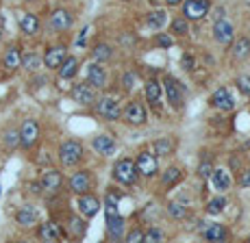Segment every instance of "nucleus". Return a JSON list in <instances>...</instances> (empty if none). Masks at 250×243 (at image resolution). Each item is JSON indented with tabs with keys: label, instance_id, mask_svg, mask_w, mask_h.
Returning a JSON list of instances; mask_svg holds the SVG:
<instances>
[{
	"label": "nucleus",
	"instance_id": "nucleus-1",
	"mask_svg": "<svg viewBox=\"0 0 250 243\" xmlns=\"http://www.w3.org/2000/svg\"><path fill=\"white\" fill-rule=\"evenodd\" d=\"M81 159H83V146H81L79 141L70 139V141H63V144H61V148H59V161L65 165V168L76 165Z\"/></svg>",
	"mask_w": 250,
	"mask_h": 243
},
{
	"label": "nucleus",
	"instance_id": "nucleus-2",
	"mask_svg": "<svg viewBox=\"0 0 250 243\" xmlns=\"http://www.w3.org/2000/svg\"><path fill=\"white\" fill-rule=\"evenodd\" d=\"M113 178L120 180V183H124V185L135 183V180H137V168H135V163H133L131 159L118 161V163H115V168H113Z\"/></svg>",
	"mask_w": 250,
	"mask_h": 243
},
{
	"label": "nucleus",
	"instance_id": "nucleus-3",
	"mask_svg": "<svg viewBox=\"0 0 250 243\" xmlns=\"http://www.w3.org/2000/svg\"><path fill=\"white\" fill-rule=\"evenodd\" d=\"M209 9H211L209 0H187L183 4V16L187 20H203L207 13H209Z\"/></svg>",
	"mask_w": 250,
	"mask_h": 243
},
{
	"label": "nucleus",
	"instance_id": "nucleus-4",
	"mask_svg": "<svg viewBox=\"0 0 250 243\" xmlns=\"http://www.w3.org/2000/svg\"><path fill=\"white\" fill-rule=\"evenodd\" d=\"M20 144L22 148H31V146H35V141L40 139V124H37L35 120H26L22 124V128H20Z\"/></svg>",
	"mask_w": 250,
	"mask_h": 243
},
{
	"label": "nucleus",
	"instance_id": "nucleus-5",
	"mask_svg": "<svg viewBox=\"0 0 250 243\" xmlns=\"http://www.w3.org/2000/svg\"><path fill=\"white\" fill-rule=\"evenodd\" d=\"M72 100H74L76 104H83V107H89V104L96 102V87H91V85H74L72 87Z\"/></svg>",
	"mask_w": 250,
	"mask_h": 243
},
{
	"label": "nucleus",
	"instance_id": "nucleus-6",
	"mask_svg": "<svg viewBox=\"0 0 250 243\" xmlns=\"http://www.w3.org/2000/svg\"><path fill=\"white\" fill-rule=\"evenodd\" d=\"M213 37H215V41H218V44H222V46L233 44V41H235V28H233V24L227 22V20H218V22H215V26H213Z\"/></svg>",
	"mask_w": 250,
	"mask_h": 243
},
{
	"label": "nucleus",
	"instance_id": "nucleus-7",
	"mask_svg": "<svg viewBox=\"0 0 250 243\" xmlns=\"http://www.w3.org/2000/svg\"><path fill=\"white\" fill-rule=\"evenodd\" d=\"M98 115L104 117V120H109V122L118 120V117H120V104H118V100L111 98V96L100 98L98 100Z\"/></svg>",
	"mask_w": 250,
	"mask_h": 243
},
{
	"label": "nucleus",
	"instance_id": "nucleus-8",
	"mask_svg": "<svg viewBox=\"0 0 250 243\" xmlns=\"http://www.w3.org/2000/svg\"><path fill=\"white\" fill-rule=\"evenodd\" d=\"M163 92H166V100L174 109H179L183 104V89H181V85L176 83L174 78H170V76H167V78L163 80Z\"/></svg>",
	"mask_w": 250,
	"mask_h": 243
},
{
	"label": "nucleus",
	"instance_id": "nucleus-9",
	"mask_svg": "<svg viewBox=\"0 0 250 243\" xmlns=\"http://www.w3.org/2000/svg\"><path fill=\"white\" fill-rule=\"evenodd\" d=\"M76 206H79V213L83 217H94L100 208V202H98V198H94V195L81 193L79 200H76Z\"/></svg>",
	"mask_w": 250,
	"mask_h": 243
},
{
	"label": "nucleus",
	"instance_id": "nucleus-10",
	"mask_svg": "<svg viewBox=\"0 0 250 243\" xmlns=\"http://www.w3.org/2000/svg\"><path fill=\"white\" fill-rule=\"evenodd\" d=\"M137 174L142 176H155L157 174V156L150 154V152H142L135 161Z\"/></svg>",
	"mask_w": 250,
	"mask_h": 243
},
{
	"label": "nucleus",
	"instance_id": "nucleus-11",
	"mask_svg": "<svg viewBox=\"0 0 250 243\" xmlns=\"http://www.w3.org/2000/svg\"><path fill=\"white\" fill-rule=\"evenodd\" d=\"M124 120L128 124H133V126H142L144 122H146V109H144V104L139 102H131L126 109H124Z\"/></svg>",
	"mask_w": 250,
	"mask_h": 243
},
{
	"label": "nucleus",
	"instance_id": "nucleus-12",
	"mask_svg": "<svg viewBox=\"0 0 250 243\" xmlns=\"http://www.w3.org/2000/svg\"><path fill=\"white\" fill-rule=\"evenodd\" d=\"M211 104H213L215 109H220V111H230V109L235 107V100L229 93L227 87H220V89H215L213 96H211Z\"/></svg>",
	"mask_w": 250,
	"mask_h": 243
},
{
	"label": "nucleus",
	"instance_id": "nucleus-13",
	"mask_svg": "<svg viewBox=\"0 0 250 243\" xmlns=\"http://www.w3.org/2000/svg\"><path fill=\"white\" fill-rule=\"evenodd\" d=\"M65 59V46H52V48L46 50V56L42 61L46 63L48 70H57Z\"/></svg>",
	"mask_w": 250,
	"mask_h": 243
},
{
	"label": "nucleus",
	"instance_id": "nucleus-14",
	"mask_svg": "<svg viewBox=\"0 0 250 243\" xmlns=\"http://www.w3.org/2000/svg\"><path fill=\"white\" fill-rule=\"evenodd\" d=\"M89 187H91V176H89V171H76L74 176L70 178V189L74 193H87L89 191Z\"/></svg>",
	"mask_w": 250,
	"mask_h": 243
},
{
	"label": "nucleus",
	"instance_id": "nucleus-15",
	"mask_svg": "<svg viewBox=\"0 0 250 243\" xmlns=\"http://www.w3.org/2000/svg\"><path fill=\"white\" fill-rule=\"evenodd\" d=\"M87 80L91 87H107V72H104V68H100V63H91L87 68Z\"/></svg>",
	"mask_w": 250,
	"mask_h": 243
},
{
	"label": "nucleus",
	"instance_id": "nucleus-16",
	"mask_svg": "<svg viewBox=\"0 0 250 243\" xmlns=\"http://www.w3.org/2000/svg\"><path fill=\"white\" fill-rule=\"evenodd\" d=\"M91 146H94V150L98 152V154H103V156H111L115 152V139H113V137H109V135L94 137Z\"/></svg>",
	"mask_w": 250,
	"mask_h": 243
},
{
	"label": "nucleus",
	"instance_id": "nucleus-17",
	"mask_svg": "<svg viewBox=\"0 0 250 243\" xmlns=\"http://www.w3.org/2000/svg\"><path fill=\"white\" fill-rule=\"evenodd\" d=\"M50 26L55 28V31H59V33L68 31V28L72 26V16H70V11H65V9H57V11L50 16Z\"/></svg>",
	"mask_w": 250,
	"mask_h": 243
},
{
	"label": "nucleus",
	"instance_id": "nucleus-18",
	"mask_svg": "<svg viewBox=\"0 0 250 243\" xmlns=\"http://www.w3.org/2000/svg\"><path fill=\"white\" fill-rule=\"evenodd\" d=\"M211 183H213V187L218 189V191H229L230 185H233V180H230V174L227 169H213L211 171Z\"/></svg>",
	"mask_w": 250,
	"mask_h": 243
},
{
	"label": "nucleus",
	"instance_id": "nucleus-19",
	"mask_svg": "<svg viewBox=\"0 0 250 243\" xmlns=\"http://www.w3.org/2000/svg\"><path fill=\"white\" fill-rule=\"evenodd\" d=\"M61 183H63V176L59 174V171L55 169H48L44 176H42V187L46 189V191H59L61 189Z\"/></svg>",
	"mask_w": 250,
	"mask_h": 243
},
{
	"label": "nucleus",
	"instance_id": "nucleus-20",
	"mask_svg": "<svg viewBox=\"0 0 250 243\" xmlns=\"http://www.w3.org/2000/svg\"><path fill=\"white\" fill-rule=\"evenodd\" d=\"M37 237H40L42 241H59L61 237V228L59 224L55 222H46L40 226V230H37Z\"/></svg>",
	"mask_w": 250,
	"mask_h": 243
},
{
	"label": "nucleus",
	"instance_id": "nucleus-21",
	"mask_svg": "<svg viewBox=\"0 0 250 243\" xmlns=\"http://www.w3.org/2000/svg\"><path fill=\"white\" fill-rule=\"evenodd\" d=\"M203 237L207 241H224L227 239V228L222 224H209L203 228Z\"/></svg>",
	"mask_w": 250,
	"mask_h": 243
},
{
	"label": "nucleus",
	"instance_id": "nucleus-22",
	"mask_svg": "<svg viewBox=\"0 0 250 243\" xmlns=\"http://www.w3.org/2000/svg\"><path fill=\"white\" fill-rule=\"evenodd\" d=\"M16 222L20 224V226H33V224H37V211L31 204H26V206H22L20 211L16 213Z\"/></svg>",
	"mask_w": 250,
	"mask_h": 243
},
{
	"label": "nucleus",
	"instance_id": "nucleus-23",
	"mask_svg": "<svg viewBox=\"0 0 250 243\" xmlns=\"http://www.w3.org/2000/svg\"><path fill=\"white\" fill-rule=\"evenodd\" d=\"M20 28H22V33H26V35H35V33L40 31V20H37L33 13H22Z\"/></svg>",
	"mask_w": 250,
	"mask_h": 243
},
{
	"label": "nucleus",
	"instance_id": "nucleus-24",
	"mask_svg": "<svg viewBox=\"0 0 250 243\" xmlns=\"http://www.w3.org/2000/svg\"><path fill=\"white\" fill-rule=\"evenodd\" d=\"M57 70H59V76H61V78L68 80V78H72V76L79 72V61H76L74 56H65L63 63H61Z\"/></svg>",
	"mask_w": 250,
	"mask_h": 243
},
{
	"label": "nucleus",
	"instance_id": "nucleus-25",
	"mask_svg": "<svg viewBox=\"0 0 250 243\" xmlns=\"http://www.w3.org/2000/svg\"><path fill=\"white\" fill-rule=\"evenodd\" d=\"M166 22H167V13L161 11V9L150 11V13H148V18H146V24L150 26L152 31H159V28H163V26H166Z\"/></svg>",
	"mask_w": 250,
	"mask_h": 243
},
{
	"label": "nucleus",
	"instance_id": "nucleus-26",
	"mask_svg": "<svg viewBox=\"0 0 250 243\" xmlns=\"http://www.w3.org/2000/svg\"><path fill=\"white\" fill-rule=\"evenodd\" d=\"M107 230H109V237H111V239H122V232H124V219L120 217V215L109 217V219H107Z\"/></svg>",
	"mask_w": 250,
	"mask_h": 243
},
{
	"label": "nucleus",
	"instance_id": "nucleus-27",
	"mask_svg": "<svg viewBox=\"0 0 250 243\" xmlns=\"http://www.w3.org/2000/svg\"><path fill=\"white\" fill-rule=\"evenodd\" d=\"M233 56L237 61H244V59L250 56V41L246 39V37H239V39L233 44Z\"/></svg>",
	"mask_w": 250,
	"mask_h": 243
},
{
	"label": "nucleus",
	"instance_id": "nucleus-28",
	"mask_svg": "<svg viewBox=\"0 0 250 243\" xmlns=\"http://www.w3.org/2000/svg\"><path fill=\"white\" fill-rule=\"evenodd\" d=\"M146 98H148V102H150V104H159V100H161V85H159V80L150 78L146 83Z\"/></svg>",
	"mask_w": 250,
	"mask_h": 243
},
{
	"label": "nucleus",
	"instance_id": "nucleus-29",
	"mask_svg": "<svg viewBox=\"0 0 250 243\" xmlns=\"http://www.w3.org/2000/svg\"><path fill=\"white\" fill-rule=\"evenodd\" d=\"M20 65H22V55H20V50L13 46V48H9L7 55H4V68L7 70H18Z\"/></svg>",
	"mask_w": 250,
	"mask_h": 243
},
{
	"label": "nucleus",
	"instance_id": "nucleus-30",
	"mask_svg": "<svg viewBox=\"0 0 250 243\" xmlns=\"http://www.w3.org/2000/svg\"><path fill=\"white\" fill-rule=\"evenodd\" d=\"M91 55H94V59L98 61V63H103V61H109V59H111L113 50H111V46H107V44H98V46H94Z\"/></svg>",
	"mask_w": 250,
	"mask_h": 243
},
{
	"label": "nucleus",
	"instance_id": "nucleus-31",
	"mask_svg": "<svg viewBox=\"0 0 250 243\" xmlns=\"http://www.w3.org/2000/svg\"><path fill=\"white\" fill-rule=\"evenodd\" d=\"M224 206H227V200L224 198H213L209 204H207V213H209V215H218V213L224 211Z\"/></svg>",
	"mask_w": 250,
	"mask_h": 243
},
{
	"label": "nucleus",
	"instance_id": "nucleus-32",
	"mask_svg": "<svg viewBox=\"0 0 250 243\" xmlns=\"http://www.w3.org/2000/svg\"><path fill=\"white\" fill-rule=\"evenodd\" d=\"M179 178H181V169H179V168H167V169H166V174L161 176V180H163V185H166V187L174 185Z\"/></svg>",
	"mask_w": 250,
	"mask_h": 243
},
{
	"label": "nucleus",
	"instance_id": "nucleus-33",
	"mask_svg": "<svg viewBox=\"0 0 250 243\" xmlns=\"http://www.w3.org/2000/svg\"><path fill=\"white\" fill-rule=\"evenodd\" d=\"M144 241H148V243H161V241H166V235H163L161 230H157V228H150L148 232H144Z\"/></svg>",
	"mask_w": 250,
	"mask_h": 243
},
{
	"label": "nucleus",
	"instance_id": "nucleus-34",
	"mask_svg": "<svg viewBox=\"0 0 250 243\" xmlns=\"http://www.w3.org/2000/svg\"><path fill=\"white\" fill-rule=\"evenodd\" d=\"M172 31H174L176 35H187V33H189V22H187V18H179V20H174Z\"/></svg>",
	"mask_w": 250,
	"mask_h": 243
},
{
	"label": "nucleus",
	"instance_id": "nucleus-35",
	"mask_svg": "<svg viewBox=\"0 0 250 243\" xmlns=\"http://www.w3.org/2000/svg\"><path fill=\"white\" fill-rule=\"evenodd\" d=\"M22 65L26 70H37L42 65V59L37 55H26V56H22Z\"/></svg>",
	"mask_w": 250,
	"mask_h": 243
},
{
	"label": "nucleus",
	"instance_id": "nucleus-36",
	"mask_svg": "<svg viewBox=\"0 0 250 243\" xmlns=\"http://www.w3.org/2000/svg\"><path fill=\"white\" fill-rule=\"evenodd\" d=\"M104 213H107V219L118 215V200H115L113 195H107V202H104Z\"/></svg>",
	"mask_w": 250,
	"mask_h": 243
},
{
	"label": "nucleus",
	"instance_id": "nucleus-37",
	"mask_svg": "<svg viewBox=\"0 0 250 243\" xmlns=\"http://www.w3.org/2000/svg\"><path fill=\"white\" fill-rule=\"evenodd\" d=\"M172 148H174V146H172V141L170 139H159V141H155V152H157V154H170V152H172Z\"/></svg>",
	"mask_w": 250,
	"mask_h": 243
},
{
	"label": "nucleus",
	"instance_id": "nucleus-38",
	"mask_svg": "<svg viewBox=\"0 0 250 243\" xmlns=\"http://www.w3.org/2000/svg\"><path fill=\"white\" fill-rule=\"evenodd\" d=\"M167 211H170V215H172V217L181 219V217H185L187 208L183 206V204H179V202H170V204H167Z\"/></svg>",
	"mask_w": 250,
	"mask_h": 243
},
{
	"label": "nucleus",
	"instance_id": "nucleus-39",
	"mask_svg": "<svg viewBox=\"0 0 250 243\" xmlns=\"http://www.w3.org/2000/svg\"><path fill=\"white\" fill-rule=\"evenodd\" d=\"M237 87L244 96H250V76H239L237 78Z\"/></svg>",
	"mask_w": 250,
	"mask_h": 243
},
{
	"label": "nucleus",
	"instance_id": "nucleus-40",
	"mask_svg": "<svg viewBox=\"0 0 250 243\" xmlns=\"http://www.w3.org/2000/svg\"><path fill=\"white\" fill-rule=\"evenodd\" d=\"M211 171H213V165H211L209 161H205V163H200V168H198V176H200V178H209V176H211Z\"/></svg>",
	"mask_w": 250,
	"mask_h": 243
},
{
	"label": "nucleus",
	"instance_id": "nucleus-41",
	"mask_svg": "<svg viewBox=\"0 0 250 243\" xmlns=\"http://www.w3.org/2000/svg\"><path fill=\"white\" fill-rule=\"evenodd\" d=\"M89 33H91V28H89V26H85V28H83V33H81V35L76 37V46H79V48H83V46L87 44V37H89Z\"/></svg>",
	"mask_w": 250,
	"mask_h": 243
},
{
	"label": "nucleus",
	"instance_id": "nucleus-42",
	"mask_svg": "<svg viewBox=\"0 0 250 243\" xmlns=\"http://www.w3.org/2000/svg\"><path fill=\"white\" fill-rule=\"evenodd\" d=\"M157 44H159L161 48H170V46L174 44V39H172L170 35H163L161 33V35H157Z\"/></svg>",
	"mask_w": 250,
	"mask_h": 243
},
{
	"label": "nucleus",
	"instance_id": "nucleus-43",
	"mask_svg": "<svg viewBox=\"0 0 250 243\" xmlns=\"http://www.w3.org/2000/svg\"><path fill=\"white\" fill-rule=\"evenodd\" d=\"M126 239H128V243H139V241H144V232H142V230H137V228H135V230L128 232Z\"/></svg>",
	"mask_w": 250,
	"mask_h": 243
},
{
	"label": "nucleus",
	"instance_id": "nucleus-44",
	"mask_svg": "<svg viewBox=\"0 0 250 243\" xmlns=\"http://www.w3.org/2000/svg\"><path fill=\"white\" fill-rule=\"evenodd\" d=\"M16 144H20V135H18L16 131H9L7 132V146H16Z\"/></svg>",
	"mask_w": 250,
	"mask_h": 243
},
{
	"label": "nucleus",
	"instance_id": "nucleus-45",
	"mask_svg": "<svg viewBox=\"0 0 250 243\" xmlns=\"http://www.w3.org/2000/svg\"><path fill=\"white\" fill-rule=\"evenodd\" d=\"M135 78H137L135 74L128 72L126 76H124V87H126V89H133V87H135V85H133V83H135Z\"/></svg>",
	"mask_w": 250,
	"mask_h": 243
},
{
	"label": "nucleus",
	"instance_id": "nucleus-46",
	"mask_svg": "<svg viewBox=\"0 0 250 243\" xmlns=\"http://www.w3.org/2000/svg\"><path fill=\"white\" fill-rule=\"evenodd\" d=\"M239 185H242V187H246V189H250V169H246L242 174V178H239Z\"/></svg>",
	"mask_w": 250,
	"mask_h": 243
},
{
	"label": "nucleus",
	"instance_id": "nucleus-47",
	"mask_svg": "<svg viewBox=\"0 0 250 243\" xmlns=\"http://www.w3.org/2000/svg\"><path fill=\"white\" fill-rule=\"evenodd\" d=\"M72 230H74L76 232V235H81V232H83V222H79V219H74V217H72Z\"/></svg>",
	"mask_w": 250,
	"mask_h": 243
},
{
	"label": "nucleus",
	"instance_id": "nucleus-48",
	"mask_svg": "<svg viewBox=\"0 0 250 243\" xmlns=\"http://www.w3.org/2000/svg\"><path fill=\"white\" fill-rule=\"evenodd\" d=\"M183 68L194 70V59H191V56H183Z\"/></svg>",
	"mask_w": 250,
	"mask_h": 243
},
{
	"label": "nucleus",
	"instance_id": "nucleus-49",
	"mask_svg": "<svg viewBox=\"0 0 250 243\" xmlns=\"http://www.w3.org/2000/svg\"><path fill=\"white\" fill-rule=\"evenodd\" d=\"M166 2H167V4H170V7H174V4H181V2H183V0H166Z\"/></svg>",
	"mask_w": 250,
	"mask_h": 243
}]
</instances>
